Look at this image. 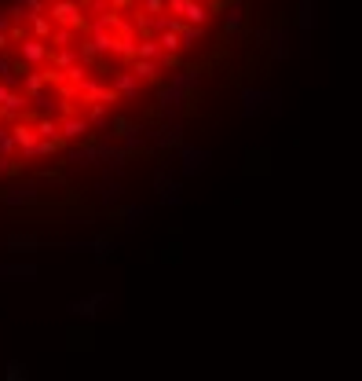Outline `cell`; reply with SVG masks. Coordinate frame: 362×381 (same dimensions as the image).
<instances>
[{
  "label": "cell",
  "mask_w": 362,
  "mask_h": 381,
  "mask_svg": "<svg viewBox=\"0 0 362 381\" xmlns=\"http://www.w3.org/2000/svg\"><path fill=\"white\" fill-rule=\"evenodd\" d=\"M48 19L62 30H73V33H88V15H84V4L81 0H51L48 4Z\"/></svg>",
  "instance_id": "6da1fadb"
},
{
  "label": "cell",
  "mask_w": 362,
  "mask_h": 381,
  "mask_svg": "<svg viewBox=\"0 0 362 381\" xmlns=\"http://www.w3.org/2000/svg\"><path fill=\"white\" fill-rule=\"evenodd\" d=\"M73 96L77 99H84V103H92V107H110V103H121V96L114 92V88L102 81V78H88L84 85H77L73 88Z\"/></svg>",
  "instance_id": "7a4b0ae2"
},
{
  "label": "cell",
  "mask_w": 362,
  "mask_h": 381,
  "mask_svg": "<svg viewBox=\"0 0 362 381\" xmlns=\"http://www.w3.org/2000/svg\"><path fill=\"white\" fill-rule=\"evenodd\" d=\"M19 62L26 70H44L51 62V44L48 41H33V37H22L19 41Z\"/></svg>",
  "instance_id": "3957f363"
},
{
  "label": "cell",
  "mask_w": 362,
  "mask_h": 381,
  "mask_svg": "<svg viewBox=\"0 0 362 381\" xmlns=\"http://www.w3.org/2000/svg\"><path fill=\"white\" fill-rule=\"evenodd\" d=\"M88 132H92V125H88L84 114H62L59 118V136H62V143H84Z\"/></svg>",
  "instance_id": "277c9868"
},
{
  "label": "cell",
  "mask_w": 362,
  "mask_h": 381,
  "mask_svg": "<svg viewBox=\"0 0 362 381\" xmlns=\"http://www.w3.org/2000/svg\"><path fill=\"white\" fill-rule=\"evenodd\" d=\"M0 202L4 206H15V209H26V206H37L41 202V184H11L4 195H0Z\"/></svg>",
  "instance_id": "5b68a950"
},
{
  "label": "cell",
  "mask_w": 362,
  "mask_h": 381,
  "mask_svg": "<svg viewBox=\"0 0 362 381\" xmlns=\"http://www.w3.org/2000/svg\"><path fill=\"white\" fill-rule=\"evenodd\" d=\"M209 161H212V154L205 147H190V143L179 147V169H183V176L205 172V169H209Z\"/></svg>",
  "instance_id": "8992f818"
},
{
  "label": "cell",
  "mask_w": 362,
  "mask_h": 381,
  "mask_svg": "<svg viewBox=\"0 0 362 381\" xmlns=\"http://www.w3.org/2000/svg\"><path fill=\"white\" fill-rule=\"evenodd\" d=\"M110 304V294H88L81 301L70 304V315H81V319H96V315Z\"/></svg>",
  "instance_id": "52a82bcc"
},
{
  "label": "cell",
  "mask_w": 362,
  "mask_h": 381,
  "mask_svg": "<svg viewBox=\"0 0 362 381\" xmlns=\"http://www.w3.org/2000/svg\"><path fill=\"white\" fill-rule=\"evenodd\" d=\"M245 33V0H230L224 15V37H242Z\"/></svg>",
  "instance_id": "ba28073f"
},
{
  "label": "cell",
  "mask_w": 362,
  "mask_h": 381,
  "mask_svg": "<svg viewBox=\"0 0 362 381\" xmlns=\"http://www.w3.org/2000/svg\"><path fill=\"white\" fill-rule=\"evenodd\" d=\"M110 88L118 96H125V99H139V92H143V85H139L128 70H114L110 73Z\"/></svg>",
  "instance_id": "9c48e42d"
},
{
  "label": "cell",
  "mask_w": 362,
  "mask_h": 381,
  "mask_svg": "<svg viewBox=\"0 0 362 381\" xmlns=\"http://www.w3.org/2000/svg\"><path fill=\"white\" fill-rule=\"evenodd\" d=\"M125 70L132 73L139 85H158L161 81V67H158V62H147V59H132Z\"/></svg>",
  "instance_id": "30bf717a"
},
{
  "label": "cell",
  "mask_w": 362,
  "mask_h": 381,
  "mask_svg": "<svg viewBox=\"0 0 362 381\" xmlns=\"http://www.w3.org/2000/svg\"><path fill=\"white\" fill-rule=\"evenodd\" d=\"M264 103H271V92H260V88H242V110L245 118H256L264 110Z\"/></svg>",
  "instance_id": "8fae6325"
},
{
  "label": "cell",
  "mask_w": 362,
  "mask_h": 381,
  "mask_svg": "<svg viewBox=\"0 0 362 381\" xmlns=\"http://www.w3.org/2000/svg\"><path fill=\"white\" fill-rule=\"evenodd\" d=\"M209 19H212V8H209V4H201V0H190L187 11H183V19H179V22H187V26L205 30V26H209Z\"/></svg>",
  "instance_id": "7c38bea8"
},
{
  "label": "cell",
  "mask_w": 362,
  "mask_h": 381,
  "mask_svg": "<svg viewBox=\"0 0 362 381\" xmlns=\"http://www.w3.org/2000/svg\"><path fill=\"white\" fill-rule=\"evenodd\" d=\"M4 246H8L11 253H33L37 246H41V238H37L33 231H15V235L4 238Z\"/></svg>",
  "instance_id": "4fadbf2b"
},
{
  "label": "cell",
  "mask_w": 362,
  "mask_h": 381,
  "mask_svg": "<svg viewBox=\"0 0 362 381\" xmlns=\"http://www.w3.org/2000/svg\"><path fill=\"white\" fill-rule=\"evenodd\" d=\"M37 275V264L26 260V264H15V260H0V283L4 278H33Z\"/></svg>",
  "instance_id": "5bb4252c"
},
{
  "label": "cell",
  "mask_w": 362,
  "mask_h": 381,
  "mask_svg": "<svg viewBox=\"0 0 362 381\" xmlns=\"http://www.w3.org/2000/svg\"><path fill=\"white\" fill-rule=\"evenodd\" d=\"M88 44L96 48L99 59H107V55H114V44H118V37H114V33H99V30H88Z\"/></svg>",
  "instance_id": "9a60e30c"
},
{
  "label": "cell",
  "mask_w": 362,
  "mask_h": 381,
  "mask_svg": "<svg viewBox=\"0 0 362 381\" xmlns=\"http://www.w3.org/2000/svg\"><path fill=\"white\" fill-rule=\"evenodd\" d=\"M88 125H92V132H99V136H110V129H114V118H110V110H107V107H92V110H88Z\"/></svg>",
  "instance_id": "2e32d148"
},
{
  "label": "cell",
  "mask_w": 362,
  "mask_h": 381,
  "mask_svg": "<svg viewBox=\"0 0 362 381\" xmlns=\"http://www.w3.org/2000/svg\"><path fill=\"white\" fill-rule=\"evenodd\" d=\"M48 88V81H44V70H26L22 73V96L30 99V96H41Z\"/></svg>",
  "instance_id": "e0dca14e"
},
{
  "label": "cell",
  "mask_w": 362,
  "mask_h": 381,
  "mask_svg": "<svg viewBox=\"0 0 362 381\" xmlns=\"http://www.w3.org/2000/svg\"><path fill=\"white\" fill-rule=\"evenodd\" d=\"M33 132H37V139H48V143H62V136H59V118H37Z\"/></svg>",
  "instance_id": "ac0fdd59"
},
{
  "label": "cell",
  "mask_w": 362,
  "mask_h": 381,
  "mask_svg": "<svg viewBox=\"0 0 362 381\" xmlns=\"http://www.w3.org/2000/svg\"><path fill=\"white\" fill-rule=\"evenodd\" d=\"M11 139H15V147H33L37 143V132H33V125H26L22 118L19 121H11Z\"/></svg>",
  "instance_id": "d6986e66"
},
{
  "label": "cell",
  "mask_w": 362,
  "mask_h": 381,
  "mask_svg": "<svg viewBox=\"0 0 362 381\" xmlns=\"http://www.w3.org/2000/svg\"><path fill=\"white\" fill-rule=\"evenodd\" d=\"M77 62H81L77 48H59V52H51V62H48V67H55L59 73H66L70 67H77Z\"/></svg>",
  "instance_id": "ffe728a7"
},
{
  "label": "cell",
  "mask_w": 362,
  "mask_h": 381,
  "mask_svg": "<svg viewBox=\"0 0 362 381\" xmlns=\"http://www.w3.org/2000/svg\"><path fill=\"white\" fill-rule=\"evenodd\" d=\"M51 30H55V22H51L48 15H37V19H30V22H26V33H30L33 41H48V37H51Z\"/></svg>",
  "instance_id": "44dd1931"
},
{
  "label": "cell",
  "mask_w": 362,
  "mask_h": 381,
  "mask_svg": "<svg viewBox=\"0 0 362 381\" xmlns=\"http://www.w3.org/2000/svg\"><path fill=\"white\" fill-rule=\"evenodd\" d=\"M77 41H81V33H73V30H62L55 26L48 37V44H51V52H59V48H77Z\"/></svg>",
  "instance_id": "7402d4cb"
},
{
  "label": "cell",
  "mask_w": 362,
  "mask_h": 381,
  "mask_svg": "<svg viewBox=\"0 0 362 381\" xmlns=\"http://www.w3.org/2000/svg\"><path fill=\"white\" fill-rule=\"evenodd\" d=\"M136 59H147V62H158L161 67V48H158V41L154 37H139V44H136Z\"/></svg>",
  "instance_id": "603a6c76"
},
{
  "label": "cell",
  "mask_w": 362,
  "mask_h": 381,
  "mask_svg": "<svg viewBox=\"0 0 362 381\" xmlns=\"http://www.w3.org/2000/svg\"><path fill=\"white\" fill-rule=\"evenodd\" d=\"M121 217H125V231H136V227L143 224V217H150V206H136L132 202V206L121 209Z\"/></svg>",
  "instance_id": "cb8c5ba5"
},
{
  "label": "cell",
  "mask_w": 362,
  "mask_h": 381,
  "mask_svg": "<svg viewBox=\"0 0 362 381\" xmlns=\"http://www.w3.org/2000/svg\"><path fill=\"white\" fill-rule=\"evenodd\" d=\"M176 37H179V48H183V52H190V48H194V44H198L201 37H205V30H198V26H187V22H183V30H179Z\"/></svg>",
  "instance_id": "d4e9b609"
},
{
  "label": "cell",
  "mask_w": 362,
  "mask_h": 381,
  "mask_svg": "<svg viewBox=\"0 0 362 381\" xmlns=\"http://www.w3.org/2000/svg\"><path fill=\"white\" fill-rule=\"evenodd\" d=\"M161 147H183V129H179V121L161 129Z\"/></svg>",
  "instance_id": "484cf974"
},
{
  "label": "cell",
  "mask_w": 362,
  "mask_h": 381,
  "mask_svg": "<svg viewBox=\"0 0 362 381\" xmlns=\"http://www.w3.org/2000/svg\"><path fill=\"white\" fill-rule=\"evenodd\" d=\"M154 41H158L161 55H179V52H183V48H179V37H176V33H158Z\"/></svg>",
  "instance_id": "4316f807"
},
{
  "label": "cell",
  "mask_w": 362,
  "mask_h": 381,
  "mask_svg": "<svg viewBox=\"0 0 362 381\" xmlns=\"http://www.w3.org/2000/svg\"><path fill=\"white\" fill-rule=\"evenodd\" d=\"M271 41H275V44H271L275 59H286V55H289V33H286V30H275V33H271Z\"/></svg>",
  "instance_id": "83f0119b"
},
{
  "label": "cell",
  "mask_w": 362,
  "mask_h": 381,
  "mask_svg": "<svg viewBox=\"0 0 362 381\" xmlns=\"http://www.w3.org/2000/svg\"><path fill=\"white\" fill-rule=\"evenodd\" d=\"M118 198H121V184L118 180H107L99 187V202H102V206H114Z\"/></svg>",
  "instance_id": "f1b7e54d"
},
{
  "label": "cell",
  "mask_w": 362,
  "mask_h": 381,
  "mask_svg": "<svg viewBox=\"0 0 362 381\" xmlns=\"http://www.w3.org/2000/svg\"><path fill=\"white\" fill-rule=\"evenodd\" d=\"M30 103L37 107V114H44V118H51V110H55V107H59V103H55V99H51V96H48V88H44V92H41V96H30Z\"/></svg>",
  "instance_id": "f546056e"
},
{
  "label": "cell",
  "mask_w": 362,
  "mask_h": 381,
  "mask_svg": "<svg viewBox=\"0 0 362 381\" xmlns=\"http://www.w3.org/2000/svg\"><path fill=\"white\" fill-rule=\"evenodd\" d=\"M15 4H19V8H22L30 19H37V15H48V4H44V0H15Z\"/></svg>",
  "instance_id": "4dcf8cb0"
},
{
  "label": "cell",
  "mask_w": 362,
  "mask_h": 381,
  "mask_svg": "<svg viewBox=\"0 0 362 381\" xmlns=\"http://www.w3.org/2000/svg\"><path fill=\"white\" fill-rule=\"evenodd\" d=\"M84 8L92 11V19H99V15H107V11H110V0H84Z\"/></svg>",
  "instance_id": "1f68e13d"
},
{
  "label": "cell",
  "mask_w": 362,
  "mask_h": 381,
  "mask_svg": "<svg viewBox=\"0 0 362 381\" xmlns=\"http://www.w3.org/2000/svg\"><path fill=\"white\" fill-rule=\"evenodd\" d=\"M139 11H143V15H165V0H143V8H139Z\"/></svg>",
  "instance_id": "d6a6232c"
},
{
  "label": "cell",
  "mask_w": 362,
  "mask_h": 381,
  "mask_svg": "<svg viewBox=\"0 0 362 381\" xmlns=\"http://www.w3.org/2000/svg\"><path fill=\"white\" fill-rule=\"evenodd\" d=\"M8 381H30V374L22 363H8Z\"/></svg>",
  "instance_id": "836d02e7"
},
{
  "label": "cell",
  "mask_w": 362,
  "mask_h": 381,
  "mask_svg": "<svg viewBox=\"0 0 362 381\" xmlns=\"http://www.w3.org/2000/svg\"><path fill=\"white\" fill-rule=\"evenodd\" d=\"M8 136H11V125H8V121H0V139H8Z\"/></svg>",
  "instance_id": "e575fe53"
},
{
  "label": "cell",
  "mask_w": 362,
  "mask_h": 381,
  "mask_svg": "<svg viewBox=\"0 0 362 381\" xmlns=\"http://www.w3.org/2000/svg\"><path fill=\"white\" fill-rule=\"evenodd\" d=\"M8 44H11V37H8V33H0V52H4Z\"/></svg>",
  "instance_id": "d590c367"
},
{
  "label": "cell",
  "mask_w": 362,
  "mask_h": 381,
  "mask_svg": "<svg viewBox=\"0 0 362 381\" xmlns=\"http://www.w3.org/2000/svg\"><path fill=\"white\" fill-rule=\"evenodd\" d=\"M0 121H4V110H0Z\"/></svg>",
  "instance_id": "8d00e7d4"
},
{
  "label": "cell",
  "mask_w": 362,
  "mask_h": 381,
  "mask_svg": "<svg viewBox=\"0 0 362 381\" xmlns=\"http://www.w3.org/2000/svg\"><path fill=\"white\" fill-rule=\"evenodd\" d=\"M81 4H84V0H81Z\"/></svg>",
  "instance_id": "74e56055"
}]
</instances>
